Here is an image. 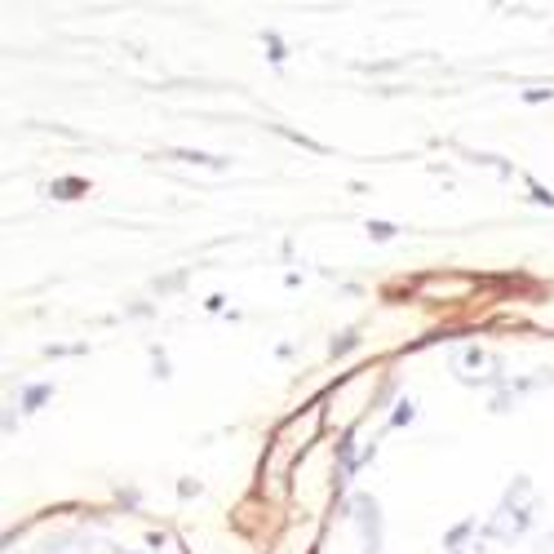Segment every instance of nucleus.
Returning a JSON list of instances; mask_svg holds the SVG:
<instances>
[{
	"mask_svg": "<svg viewBox=\"0 0 554 554\" xmlns=\"http://www.w3.org/2000/svg\"><path fill=\"white\" fill-rule=\"evenodd\" d=\"M541 515V497L532 492V479L528 475H515L506 488V497H501L497 515L488 519V537L492 541H519L523 532L532 528V519Z\"/></svg>",
	"mask_w": 554,
	"mask_h": 554,
	"instance_id": "f257e3e1",
	"label": "nucleus"
},
{
	"mask_svg": "<svg viewBox=\"0 0 554 554\" xmlns=\"http://www.w3.org/2000/svg\"><path fill=\"white\" fill-rule=\"evenodd\" d=\"M448 368H453V377L466 386H501L506 382V359L497 351H488V346H475V342L448 355Z\"/></svg>",
	"mask_w": 554,
	"mask_h": 554,
	"instance_id": "f03ea898",
	"label": "nucleus"
},
{
	"mask_svg": "<svg viewBox=\"0 0 554 554\" xmlns=\"http://www.w3.org/2000/svg\"><path fill=\"white\" fill-rule=\"evenodd\" d=\"M355 506V528H359V550L364 554H382V537H386V523H382V506H377V497H368V492H359L351 501Z\"/></svg>",
	"mask_w": 554,
	"mask_h": 554,
	"instance_id": "7ed1b4c3",
	"label": "nucleus"
},
{
	"mask_svg": "<svg viewBox=\"0 0 554 554\" xmlns=\"http://www.w3.org/2000/svg\"><path fill=\"white\" fill-rule=\"evenodd\" d=\"M537 386H554V368H537V373H523V377H506V382L497 386V399H492V413H506V408H515L528 391H537Z\"/></svg>",
	"mask_w": 554,
	"mask_h": 554,
	"instance_id": "20e7f679",
	"label": "nucleus"
},
{
	"mask_svg": "<svg viewBox=\"0 0 554 554\" xmlns=\"http://www.w3.org/2000/svg\"><path fill=\"white\" fill-rule=\"evenodd\" d=\"M488 523L479 519H461L444 532V550L448 554H488Z\"/></svg>",
	"mask_w": 554,
	"mask_h": 554,
	"instance_id": "39448f33",
	"label": "nucleus"
},
{
	"mask_svg": "<svg viewBox=\"0 0 554 554\" xmlns=\"http://www.w3.org/2000/svg\"><path fill=\"white\" fill-rule=\"evenodd\" d=\"M36 554H94V541L85 537V532H71V537H54L45 541Z\"/></svg>",
	"mask_w": 554,
	"mask_h": 554,
	"instance_id": "423d86ee",
	"label": "nucleus"
},
{
	"mask_svg": "<svg viewBox=\"0 0 554 554\" xmlns=\"http://www.w3.org/2000/svg\"><path fill=\"white\" fill-rule=\"evenodd\" d=\"M85 191H89L85 178H58L54 182V200H76V196H85Z\"/></svg>",
	"mask_w": 554,
	"mask_h": 554,
	"instance_id": "0eeeda50",
	"label": "nucleus"
},
{
	"mask_svg": "<svg viewBox=\"0 0 554 554\" xmlns=\"http://www.w3.org/2000/svg\"><path fill=\"white\" fill-rule=\"evenodd\" d=\"M49 395H54L49 386H27V391H23V413H36L40 404H49Z\"/></svg>",
	"mask_w": 554,
	"mask_h": 554,
	"instance_id": "6e6552de",
	"label": "nucleus"
},
{
	"mask_svg": "<svg viewBox=\"0 0 554 554\" xmlns=\"http://www.w3.org/2000/svg\"><path fill=\"white\" fill-rule=\"evenodd\" d=\"M178 160H196V164H209V169H227V160H213V156H200V151H173Z\"/></svg>",
	"mask_w": 554,
	"mask_h": 554,
	"instance_id": "1a4fd4ad",
	"label": "nucleus"
},
{
	"mask_svg": "<svg viewBox=\"0 0 554 554\" xmlns=\"http://www.w3.org/2000/svg\"><path fill=\"white\" fill-rule=\"evenodd\" d=\"M266 45H271V58H275V63H280V58H284V45H280V36H275V32H266Z\"/></svg>",
	"mask_w": 554,
	"mask_h": 554,
	"instance_id": "9d476101",
	"label": "nucleus"
},
{
	"mask_svg": "<svg viewBox=\"0 0 554 554\" xmlns=\"http://www.w3.org/2000/svg\"><path fill=\"white\" fill-rule=\"evenodd\" d=\"M408 417H413V404H399V408H395V417H391V426H404Z\"/></svg>",
	"mask_w": 554,
	"mask_h": 554,
	"instance_id": "9b49d317",
	"label": "nucleus"
},
{
	"mask_svg": "<svg viewBox=\"0 0 554 554\" xmlns=\"http://www.w3.org/2000/svg\"><path fill=\"white\" fill-rule=\"evenodd\" d=\"M368 231H373V240H391V235H395V227H386V222H373Z\"/></svg>",
	"mask_w": 554,
	"mask_h": 554,
	"instance_id": "f8f14e48",
	"label": "nucleus"
},
{
	"mask_svg": "<svg viewBox=\"0 0 554 554\" xmlns=\"http://www.w3.org/2000/svg\"><path fill=\"white\" fill-rule=\"evenodd\" d=\"M523 98H528V102H546V98H550V89H528Z\"/></svg>",
	"mask_w": 554,
	"mask_h": 554,
	"instance_id": "ddd939ff",
	"label": "nucleus"
}]
</instances>
